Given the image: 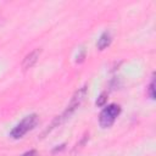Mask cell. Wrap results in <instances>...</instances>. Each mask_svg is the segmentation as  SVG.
Wrapping results in <instances>:
<instances>
[{
    "mask_svg": "<svg viewBox=\"0 0 156 156\" xmlns=\"http://www.w3.org/2000/svg\"><path fill=\"white\" fill-rule=\"evenodd\" d=\"M37 122H38L37 115H34V113H33V115H28V116H26L18 124L15 126V128L11 130L10 135H11L12 138H15V139H20V138H22L27 132H29L30 129H33L34 126L37 124Z\"/></svg>",
    "mask_w": 156,
    "mask_h": 156,
    "instance_id": "obj_1",
    "label": "cell"
},
{
    "mask_svg": "<svg viewBox=\"0 0 156 156\" xmlns=\"http://www.w3.org/2000/svg\"><path fill=\"white\" fill-rule=\"evenodd\" d=\"M119 112H121V107L118 105H116V104H111V105L106 106L101 111V113L99 116V123H100V126L102 128L111 127L113 124V122L116 121V118L118 117Z\"/></svg>",
    "mask_w": 156,
    "mask_h": 156,
    "instance_id": "obj_2",
    "label": "cell"
},
{
    "mask_svg": "<svg viewBox=\"0 0 156 156\" xmlns=\"http://www.w3.org/2000/svg\"><path fill=\"white\" fill-rule=\"evenodd\" d=\"M39 55H40V50H39V49H37V50H34V51L29 52V54L24 57V60H23V63H22L23 69H28V68L33 67V65L38 61Z\"/></svg>",
    "mask_w": 156,
    "mask_h": 156,
    "instance_id": "obj_3",
    "label": "cell"
},
{
    "mask_svg": "<svg viewBox=\"0 0 156 156\" xmlns=\"http://www.w3.org/2000/svg\"><path fill=\"white\" fill-rule=\"evenodd\" d=\"M110 43H111V34L108 32H104L98 40V48L100 50H104L105 48H107L110 45Z\"/></svg>",
    "mask_w": 156,
    "mask_h": 156,
    "instance_id": "obj_4",
    "label": "cell"
},
{
    "mask_svg": "<svg viewBox=\"0 0 156 156\" xmlns=\"http://www.w3.org/2000/svg\"><path fill=\"white\" fill-rule=\"evenodd\" d=\"M154 88H155V79L152 78V80H151V83H150V87H149V95H150V98H151V99H154V98H155Z\"/></svg>",
    "mask_w": 156,
    "mask_h": 156,
    "instance_id": "obj_5",
    "label": "cell"
},
{
    "mask_svg": "<svg viewBox=\"0 0 156 156\" xmlns=\"http://www.w3.org/2000/svg\"><path fill=\"white\" fill-rule=\"evenodd\" d=\"M106 101V98H105V94H101L100 95V99L96 101V105L98 106H101V105H104V102Z\"/></svg>",
    "mask_w": 156,
    "mask_h": 156,
    "instance_id": "obj_6",
    "label": "cell"
},
{
    "mask_svg": "<svg viewBox=\"0 0 156 156\" xmlns=\"http://www.w3.org/2000/svg\"><path fill=\"white\" fill-rule=\"evenodd\" d=\"M35 150H30V151H27V152H24L22 156H35Z\"/></svg>",
    "mask_w": 156,
    "mask_h": 156,
    "instance_id": "obj_7",
    "label": "cell"
}]
</instances>
